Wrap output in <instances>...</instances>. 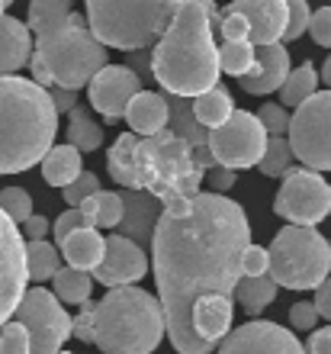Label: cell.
<instances>
[{
  "label": "cell",
  "instance_id": "6da1fadb",
  "mask_svg": "<svg viewBox=\"0 0 331 354\" xmlns=\"http://www.w3.org/2000/svg\"><path fill=\"white\" fill-rule=\"evenodd\" d=\"M248 245V216L229 196L200 190L164 206L151 239V261L167 335L180 354L212 351L193 332V309L206 297H235Z\"/></svg>",
  "mask_w": 331,
  "mask_h": 354
},
{
  "label": "cell",
  "instance_id": "7a4b0ae2",
  "mask_svg": "<svg viewBox=\"0 0 331 354\" xmlns=\"http://www.w3.org/2000/svg\"><path fill=\"white\" fill-rule=\"evenodd\" d=\"M106 171L122 190H145L164 206L196 196L206 177L196 149L171 129L158 136L122 132L106 151Z\"/></svg>",
  "mask_w": 331,
  "mask_h": 354
},
{
  "label": "cell",
  "instance_id": "3957f363",
  "mask_svg": "<svg viewBox=\"0 0 331 354\" xmlns=\"http://www.w3.org/2000/svg\"><path fill=\"white\" fill-rule=\"evenodd\" d=\"M219 26L222 13L212 0H190L151 48V77L167 93L187 100L219 87Z\"/></svg>",
  "mask_w": 331,
  "mask_h": 354
},
{
  "label": "cell",
  "instance_id": "277c9868",
  "mask_svg": "<svg viewBox=\"0 0 331 354\" xmlns=\"http://www.w3.org/2000/svg\"><path fill=\"white\" fill-rule=\"evenodd\" d=\"M58 110L32 77H0V174L42 165L55 149Z\"/></svg>",
  "mask_w": 331,
  "mask_h": 354
},
{
  "label": "cell",
  "instance_id": "5b68a950",
  "mask_svg": "<svg viewBox=\"0 0 331 354\" xmlns=\"http://www.w3.org/2000/svg\"><path fill=\"white\" fill-rule=\"evenodd\" d=\"M106 68V46L91 32L87 13L74 10L71 17L48 26L36 36V48L29 58L32 81L48 87L81 91Z\"/></svg>",
  "mask_w": 331,
  "mask_h": 354
},
{
  "label": "cell",
  "instance_id": "8992f818",
  "mask_svg": "<svg viewBox=\"0 0 331 354\" xmlns=\"http://www.w3.org/2000/svg\"><path fill=\"white\" fill-rule=\"evenodd\" d=\"M164 335L161 299L142 287L106 290L93 306V345L103 354H151Z\"/></svg>",
  "mask_w": 331,
  "mask_h": 354
},
{
  "label": "cell",
  "instance_id": "52a82bcc",
  "mask_svg": "<svg viewBox=\"0 0 331 354\" xmlns=\"http://www.w3.org/2000/svg\"><path fill=\"white\" fill-rule=\"evenodd\" d=\"M190 0H84L91 32L106 48L145 52L167 32Z\"/></svg>",
  "mask_w": 331,
  "mask_h": 354
},
{
  "label": "cell",
  "instance_id": "ba28073f",
  "mask_svg": "<svg viewBox=\"0 0 331 354\" xmlns=\"http://www.w3.org/2000/svg\"><path fill=\"white\" fill-rule=\"evenodd\" d=\"M270 277L286 290H319L331 274V245L319 229L283 225L270 242Z\"/></svg>",
  "mask_w": 331,
  "mask_h": 354
},
{
  "label": "cell",
  "instance_id": "9c48e42d",
  "mask_svg": "<svg viewBox=\"0 0 331 354\" xmlns=\"http://www.w3.org/2000/svg\"><path fill=\"white\" fill-rule=\"evenodd\" d=\"M286 139L303 168L331 171V91H319L293 113Z\"/></svg>",
  "mask_w": 331,
  "mask_h": 354
},
{
  "label": "cell",
  "instance_id": "30bf717a",
  "mask_svg": "<svg viewBox=\"0 0 331 354\" xmlns=\"http://www.w3.org/2000/svg\"><path fill=\"white\" fill-rule=\"evenodd\" d=\"M274 213L283 216L290 225H315L331 216V184L319 171H309L303 165L286 171L283 184L274 196Z\"/></svg>",
  "mask_w": 331,
  "mask_h": 354
},
{
  "label": "cell",
  "instance_id": "8fae6325",
  "mask_svg": "<svg viewBox=\"0 0 331 354\" xmlns=\"http://www.w3.org/2000/svg\"><path fill=\"white\" fill-rule=\"evenodd\" d=\"M13 319L19 326H26L32 354H58L62 345L71 338V326H74V319L65 313L62 299L46 287L26 290V297H23Z\"/></svg>",
  "mask_w": 331,
  "mask_h": 354
},
{
  "label": "cell",
  "instance_id": "7c38bea8",
  "mask_svg": "<svg viewBox=\"0 0 331 354\" xmlns=\"http://www.w3.org/2000/svg\"><path fill=\"white\" fill-rule=\"evenodd\" d=\"M267 129L261 126L258 113L248 110H235L225 126L212 129L209 136V151L219 168L229 171H245V168H258L261 158L267 151Z\"/></svg>",
  "mask_w": 331,
  "mask_h": 354
},
{
  "label": "cell",
  "instance_id": "4fadbf2b",
  "mask_svg": "<svg viewBox=\"0 0 331 354\" xmlns=\"http://www.w3.org/2000/svg\"><path fill=\"white\" fill-rule=\"evenodd\" d=\"M26 242L17 223L0 209V328L17 316L19 303L26 297Z\"/></svg>",
  "mask_w": 331,
  "mask_h": 354
},
{
  "label": "cell",
  "instance_id": "5bb4252c",
  "mask_svg": "<svg viewBox=\"0 0 331 354\" xmlns=\"http://www.w3.org/2000/svg\"><path fill=\"white\" fill-rule=\"evenodd\" d=\"M87 91H91V106L100 113L106 126H113V122L126 120L129 103L142 93V77L129 65H106Z\"/></svg>",
  "mask_w": 331,
  "mask_h": 354
},
{
  "label": "cell",
  "instance_id": "9a60e30c",
  "mask_svg": "<svg viewBox=\"0 0 331 354\" xmlns=\"http://www.w3.org/2000/svg\"><path fill=\"white\" fill-rule=\"evenodd\" d=\"M219 354H305V345L276 322H245L219 345Z\"/></svg>",
  "mask_w": 331,
  "mask_h": 354
},
{
  "label": "cell",
  "instance_id": "2e32d148",
  "mask_svg": "<svg viewBox=\"0 0 331 354\" xmlns=\"http://www.w3.org/2000/svg\"><path fill=\"white\" fill-rule=\"evenodd\" d=\"M148 274V254L142 245H135L126 235H110L106 239V254L103 264L93 270V280L106 290L132 287Z\"/></svg>",
  "mask_w": 331,
  "mask_h": 354
},
{
  "label": "cell",
  "instance_id": "e0dca14e",
  "mask_svg": "<svg viewBox=\"0 0 331 354\" xmlns=\"http://www.w3.org/2000/svg\"><path fill=\"white\" fill-rule=\"evenodd\" d=\"M231 10L241 13L251 26V46H276L286 36L290 7L286 0H231Z\"/></svg>",
  "mask_w": 331,
  "mask_h": 354
},
{
  "label": "cell",
  "instance_id": "ac0fdd59",
  "mask_svg": "<svg viewBox=\"0 0 331 354\" xmlns=\"http://www.w3.org/2000/svg\"><path fill=\"white\" fill-rule=\"evenodd\" d=\"M290 52H286L283 42H276V46H261L258 48V58H254V68H251L248 75L238 81V87L245 93H274L286 84V77H290Z\"/></svg>",
  "mask_w": 331,
  "mask_h": 354
},
{
  "label": "cell",
  "instance_id": "d6986e66",
  "mask_svg": "<svg viewBox=\"0 0 331 354\" xmlns=\"http://www.w3.org/2000/svg\"><path fill=\"white\" fill-rule=\"evenodd\" d=\"M122 196V223H120V235L132 239L135 245L151 242L158 229V219L164 213V203L155 200L145 190H120Z\"/></svg>",
  "mask_w": 331,
  "mask_h": 354
},
{
  "label": "cell",
  "instance_id": "ffe728a7",
  "mask_svg": "<svg viewBox=\"0 0 331 354\" xmlns=\"http://www.w3.org/2000/svg\"><path fill=\"white\" fill-rule=\"evenodd\" d=\"M36 48V36L23 19L0 17V77H13L23 65H29Z\"/></svg>",
  "mask_w": 331,
  "mask_h": 354
},
{
  "label": "cell",
  "instance_id": "44dd1931",
  "mask_svg": "<svg viewBox=\"0 0 331 354\" xmlns=\"http://www.w3.org/2000/svg\"><path fill=\"white\" fill-rule=\"evenodd\" d=\"M129 132L135 136H158L171 126V106H167V93L142 91L126 110Z\"/></svg>",
  "mask_w": 331,
  "mask_h": 354
},
{
  "label": "cell",
  "instance_id": "7402d4cb",
  "mask_svg": "<svg viewBox=\"0 0 331 354\" xmlns=\"http://www.w3.org/2000/svg\"><path fill=\"white\" fill-rule=\"evenodd\" d=\"M193 332L209 348L222 345L231 332V299L229 297H206L193 309Z\"/></svg>",
  "mask_w": 331,
  "mask_h": 354
},
{
  "label": "cell",
  "instance_id": "603a6c76",
  "mask_svg": "<svg viewBox=\"0 0 331 354\" xmlns=\"http://www.w3.org/2000/svg\"><path fill=\"white\" fill-rule=\"evenodd\" d=\"M103 254H106V239L100 235V229H77L62 242V258L68 261V268L97 270L103 264Z\"/></svg>",
  "mask_w": 331,
  "mask_h": 354
},
{
  "label": "cell",
  "instance_id": "cb8c5ba5",
  "mask_svg": "<svg viewBox=\"0 0 331 354\" xmlns=\"http://www.w3.org/2000/svg\"><path fill=\"white\" fill-rule=\"evenodd\" d=\"M167 106H171V126L167 129L177 132L184 142H190L196 151L209 149V129H202L200 122L193 116V100H187V97H174V93H167Z\"/></svg>",
  "mask_w": 331,
  "mask_h": 354
},
{
  "label": "cell",
  "instance_id": "d4e9b609",
  "mask_svg": "<svg viewBox=\"0 0 331 354\" xmlns=\"http://www.w3.org/2000/svg\"><path fill=\"white\" fill-rule=\"evenodd\" d=\"M81 165H84L81 151L74 149V145H55V149L42 158V177H46V184L65 190L68 184H74V180L84 174Z\"/></svg>",
  "mask_w": 331,
  "mask_h": 354
},
{
  "label": "cell",
  "instance_id": "484cf974",
  "mask_svg": "<svg viewBox=\"0 0 331 354\" xmlns=\"http://www.w3.org/2000/svg\"><path fill=\"white\" fill-rule=\"evenodd\" d=\"M193 116L196 122H200L202 129H219V126H225V122L235 116V103H231V93L225 91V87H212V91L200 93L193 100Z\"/></svg>",
  "mask_w": 331,
  "mask_h": 354
},
{
  "label": "cell",
  "instance_id": "4316f807",
  "mask_svg": "<svg viewBox=\"0 0 331 354\" xmlns=\"http://www.w3.org/2000/svg\"><path fill=\"white\" fill-rule=\"evenodd\" d=\"M81 216L87 229H120L122 223V196L100 190L97 196L84 200L81 203Z\"/></svg>",
  "mask_w": 331,
  "mask_h": 354
},
{
  "label": "cell",
  "instance_id": "83f0119b",
  "mask_svg": "<svg viewBox=\"0 0 331 354\" xmlns=\"http://www.w3.org/2000/svg\"><path fill=\"white\" fill-rule=\"evenodd\" d=\"M276 283L274 277L267 274V277H241L238 287H235V299L241 303V309L248 313V316H261L270 303L276 299Z\"/></svg>",
  "mask_w": 331,
  "mask_h": 354
},
{
  "label": "cell",
  "instance_id": "f1b7e54d",
  "mask_svg": "<svg viewBox=\"0 0 331 354\" xmlns=\"http://www.w3.org/2000/svg\"><path fill=\"white\" fill-rule=\"evenodd\" d=\"M68 145L87 155V151H97L103 145V126L97 120H91V113L77 106L74 113H68V132H65Z\"/></svg>",
  "mask_w": 331,
  "mask_h": 354
},
{
  "label": "cell",
  "instance_id": "f546056e",
  "mask_svg": "<svg viewBox=\"0 0 331 354\" xmlns=\"http://www.w3.org/2000/svg\"><path fill=\"white\" fill-rule=\"evenodd\" d=\"M319 71H315L309 62L299 68H293L290 71V77H286V84L280 87V100H283V106H293V110H299L305 100H312L315 93H319Z\"/></svg>",
  "mask_w": 331,
  "mask_h": 354
},
{
  "label": "cell",
  "instance_id": "4dcf8cb0",
  "mask_svg": "<svg viewBox=\"0 0 331 354\" xmlns=\"http://www.w3.org/2000/svg\"><path fill=\"white\" fill-rule=\"evenodd\" d=\"M55 293L62 303H71V306H84L91 303V293H93V277L87 270H77V268H62L55 274Z\"/></svg>",
  "mask_w": 331,
  "mask_h": 354
},
{
  "label": "cell",
  "instance_id": "1f68e13d",
  "mask_svg": "<svg viewBox=\"0 0 331 354\" xmlns=\"http://www.w3.org/2000/svg\"><path fill=\"white\" fill-rule=\"evenodd\" d=\"M26 268L29 277L42 283V280H52L62 270V252H58L52 242H26Z\"/></svg>",
  "mask_w": 331,
  "mask_h": 354
},
{
  "label": "cell",
  "instance_id": "d6a6232c",
  "mask_svg": "<svg viewBox=\"0 0 331 354\" xmlns=\"http://www.w3.org/2000/svg\"><path fill=\"white\" fill-rule=\"evenodd\" d=\"M71 7H74V0H29V19H26L29 32L32 36L46 32L48 26H55L65 17H71L74 13Z\"/></svg>",
  "mask_w": 331,
  "mask_h": 354
},
{
  "label": "cell",
  "instance_id": "836d02e7",
  "mask_svg": "<svg viewBox=\"0 0 331 354\" xmlns=\"http://www.w3.org/2000/svg\"><path fill=\"white\" fill-rule=\"evenodd\" d=\"M254 58H258V46H251L248 39H245V42H222L219 46L222 71L231 77H238V81L254 68Z\"/></svg>",
  "mask_w": 331,
  "mask_h": 354
},
{
  "label": "cell",
  "instance_id": "e575fe53",
  "mask_svg": "<svg viewBox=\"0 0 331 354\" xmlns=\"http://www.w3.org/2000/svg\"><path fill=\"white\" fill-rule=\"evenodd\" d=\"M261 174L267 177H286V171L296 168V155H293V145L286 136H270L267 139V151L261 158Z\"/></svg>",
  "mask_w": 331,
  "mask_h": 354
},
{
  "label": "cell",
  "instance_id": "d590c367",
  "mask_svg": "<svg viewBox=\"0 0 331 354\" xmlns=\"http://www.w3.org/2000/svg\"><path fill=\"white\" fill-rule=\"evenodd\" d=\"M0 209L13 219V223H29V216H32V196H29V190H23V187H3L0 190Z\"/></svg>",
  "mask_w": 331,
  "mask_h": 354
},
{
  "label": "cell",
  "instance_id": "8d00e7d4",
  "mask_svg": "<svg viewBox=\"0 0 331 354\" xmlns=\"http://www.w3.org/2000/svg\"><path fill=\"white\" fill-rule=\"evenodd\" d=\"M0 354H32V342H29L26 326H19L17 319L0 328Z\"/></svg>",
  "mask_w": 331,
  "mask_h": 354
},
{
  "label": "cell",
  "instance_id": "74e56055",
  "mask_svg": "<svg viewBox=\"0 0 331 354\" xmlns=\"http://www.w3.org/2000/svg\"><path fill=\"white\" fill-rule=\"evenodd\" d=\"M62 194H65V203L71 206V209H81L84 200H91V196L100 194V177L91 174V171H84V174L77 177L74 184H68Z\"/></svg>",
  "mask_w": 331,
  "mask_h": 354
},
{
  "label": "cell",
  "instance_id": "f35d334b",
  "mask_svg": "<svg viewBox=\"0 0 331 354\" xmlns=\"http://www.w3.org/2000/svg\"><path fill=\"white\" fill-rule=\"evenodd\" d=\"M258 120L267 129V136H286V132H290L293 113H286L283 103H264V106L258 110Z\"/></svg>",
  "mask_w": 331,
  "mask_h": 354
},
{
  "label": "cell",
  "instance_id": "ab89813d",
  "mask_svg": "<svg viewBox=\"0 0 331 354\" xmlns=\"http://www.w3.org/2000/svg\"><path fill=\"white\" fill-rule=\"evenodd\" d=\"M286 7H290V23H286V42H293V39H299L309 29V23H312V10H309V3L305 0H286Z\"/></svg>",
  "mask_w": 331,
  "mask_h": 354
},
{
  "label": "cell",
  "instance_id": "60d3db41",
  "mask_svg": "<svg viewBox=\"0 0 331 354\" xmlns=\"http://www.w3.org/2000/svg\"><path fill=\"white\" fill-rule=\"evenodd\" d=\"M241 274L245 277H267L270 274V252L261 245H248L241 254Z\"/></svg>",
  "mask_w": 331,
  "mask_h": 354
},
{
  "label": "cell",
  "instance_id": "b9f144b4",
  "mask_svg": "<svg viewBox=\"0 0 331 354\" xmlns=\"http://www.w3.org/2000/svg\"><path fill=\"white\" fill-rule=\"evenodd\" d=\"M219 36H222V42H245V39H251V26H248V19H245L241 13H235V10L229 7L225 13H222Z\"/></svg>",
  "mask_w": 331,
  "mask_h": 354
},
{
  "label": "cell",
  "instance_id": "7bdbcfd3",
  "mask_svg": "<svg viewBox=\"0 0 331 354\" xmlns=\"http://www.w3.org/2000/svg\"><path fill=\"white\" fill-rule=\"evenodd\" d=\"M315 322H319L315 303H293V306H290V326H293L296 332H315Z\"/></svg>",
  "mask_w": 331,
  "mask_h": 354
},
{
  "label": "cell",
  "instance_id": "ee69618b",
  "mask_svg": "<svg viewBox=\"0 0 331 354\" xmlns=\"http://www.w3.org/2000/svg\"><path fill=\"white\" fill-rule=\"evenodd\" d=\"M309 32H312L315 46L331 48V7H322L312 13V23H309Z\"/></svg>",
  "mask_w": 331,
  "mask_h": 354
},
{
  "label": "cell",
  "instance_id": "f6af8a7d",
  "mask_svg": "<svg viewBox=\"0 0 331 354\" xmlns=\"http://www.w3.org/2000/svg\"><path fill=\"white\" fill-rule=\"evenodd\" d=\"M93 306H97V303H84L81 313L74 316V326H71V338L87 342V345H93Z\"/></svg>",
  "mask_w": 331,
  "mask_h": 354
},
{
  "label": "cell",
  "instance_id": "bcb514c9",
  "mask_svg": "<svg viewBox=\"0 0 331 354\" xmlns=\"http://www.w3.org/2000/svg\"><path fill=\"white\" fill-rule=\"evenodd\" d=\"M77 229H87V225H84L81 209H65V213H62V216L55 219V229H52V232H55V242L62 245V242L68 239V235L77 232Z\"/></svg>",
  "mask_w": 331,
  "mask_h": 354
},
{
  "label": "cell",
  "instance_id": "7dc6e473",
  "mask_svg": "<svg viewBox=\"0 0 331 354\" xmlns=\"http://www.w3.org/2000/svg\"><path fill=\"white\" fill-rule=\"evenodd\" d=\"M48 97L55 103L58 113H74L77 110V91H65V87H48Z\"/></svg>",
  "mask_w": 331,
  "mask_h": 354
},
{
  "label": "cell",
  "instance_id": "c3c4849f",
  "mask_svg": "<svg viewBox=\"0 0 331 354\" xmlns=\"http://www.w3.org/2000/svg\"><path fill=\"white\" fill-rule=\"evenodd\" d=\"M305 354H331V326L315 328L309 335V345H305Z\"/></svg>",
  "mask_w": 331,
  "mask_h": 354
},
{
  "label": "cell",
  "instance_id": "681fc988",
  "mask_svg": "<svg viewBox=\"0 0 331 354\" xmlns=\"http://www.w3.org/2000/svg\"><path fill=\"white\" fill-rule=\"evenodd\" d=\"M312 303H315V309H319V316L331 322V277L325 280L319 290H315V299H312Z\"/></svg>",
  "mask_w": 331,
  "mask_h": 354
},
{
  "label": "cell",
  "instance_id": "f907efd6",
  "mask_svg": "<svg viewBox=\"0 0 331 354\" xmlns=\"http://www.w3.org/2000/svg\"><path fill=\"white\" fill-rule=\"evenodd\" d=\"M48 229H52V225H48V219L46 216H29V223H26V235H29V242H42V239H46L48 235Z\"/></svg>",
  "mask_w": 331,
  "mask_h": 354
},
{
  "label": "cell",
  "instance_id": "816d5d0a",
  "mask_svg": "<svg viewBox=\"0 0 331 354\" xmlns=\"http://www.w3.org/2000/svg\"><path fill=\"white\" fill-rule=\"evenodd\" d=\"M209 187L212 190H229V187H235V171L216 165V168L209 171Z\"/></svg>",
  "mask_w": 331,
  "mask_h": 354
},
{
  "label": "cell",
  "instance_id": "f5cc1de1",
  "mask_svg": "<svg viewBox=\"0 0 331 354\" xmlns=\"http://www.w3.org/2000/svg\"><path fill=\"white\" fill-rule=\"evenodd\" d=\"M322 81H325V84L331 87V55L325 58V65H322Z\"/></svg>",
  "mask_w": 331,
  "mask_h": 354
},
{
  "label": "cell",
  "instance_id": "db71d44e",
  "mask_svg": "<svg viewBox=\"0 0 331 354\" xmlns=\"http://www.w3.org/2000/svg\"><path fill=\"white\" fill-rule=\"evenodd\" d=\"M3 3H7V7H10V3H13V0H3Z\"/></svg>",
  "mask_w": 331,
  "mask_h": 354
},
{
  "label": "cell",
  "instance_id": "11a10c76",
  "mask_svg": "<svg viewBox=\"0 0 331 354\" xmlns=\"http://www.w3.org/2000/svg\"><path fill=\"white\" fill-rule=\"evenodd\" d=\"M58 354H71V351H58Z\"/></svg>",
  "mask_w": 331,
  "mask_h": 354
},
{
  "label": "cell",
  "instance_id": "9f6ffc18",
  "mask_svg": "<svg viewBox=\"0 0 331 354\" xmlns=\"http://www.w3.org/2000/svg\"><path fill=\"white\" fill-rule=\"evenodd\" d=\"M328 245H331V239H328Z\"/></svg>",
  "mask_w": 331,
  "mask_h": 354
}]
</instances>
